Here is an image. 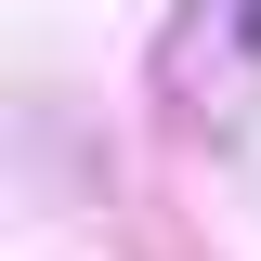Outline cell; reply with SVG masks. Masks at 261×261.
<instances>
[{"label":"cell","instance_id":"6da1fadb","mask_svg":"<svg viewBox=\"0 0 261 261\" xmlns=\"http://www.w3.org/2000/svg\"><path fill=\"white\" fill-rule=\"evenodd\" d=\"M248 39H261V0H196L183 39H170V92H196V65H209V105L248 92Z\"/></svg>","mask_w":261,"mask_h":261}]
</instances>
